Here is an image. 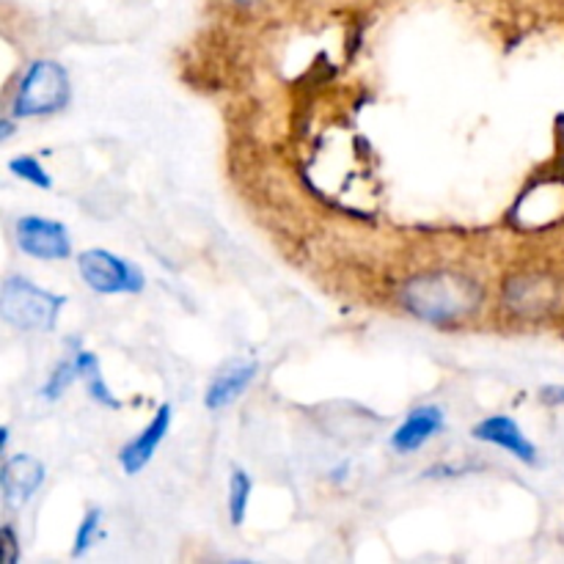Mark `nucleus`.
Segmentation results:
<instances>
[{
    "label": "nucleus",
    "mask_w": 564,
    "mask_h": 564,
    "mask_svg": "<svg viewBox=\"0 0 564 564\" xmlns=\"http://www.w3.org/2000/svg\"><path fill=\"white\" fill-rule=\"evenodd\" d=\"M485 286L457 270H427L400 286V303L408 314L430 325H452L477 314Z\"/></svg>",
    "instance_id": "nucleus-1"
},
{
    "label": "nucleus",
    "mask_w": 564,
    "mask_h": 564,
    "mask_svg": "<svg viewBox=\"0 0 564 564\" xmlns=\"http://www.w3.org/2000/svg\"><path fill=\"white\" fill-rule=\"evenodd\" d=\"M69 72L58 61L36 58L33 64H28V69L17 80V88L9 102V113L14 119L53 116L69 105Z\"/></svg>",
    "instance_id": "nucleus-2"
},
{
    "label": "nucleus",
    "mask_w": 564,
    "mask_h": 564,
    "mask_svg": "<svg viewBox=\"0 0 564 564\" xmlns=\"http://www.w3.org/2000/svg\"><path fill=\"white\" fill-rule=\"evenodd\" d=\"M66 297L33 284L25 275H9L0 286V314L6 323L25 334H50L58 325Z\"/></svg>",
    "instance_id": "nucleus-3"
},
{
    "label": "nucleus",
    "mask_w": 564,
    "mask_h": 564,
    "mask_svg": "<svg viewBox=\"0 0 564 564\" xmlns=\"http://www.w3.org/2000/svg\"><path fill=\"white\" fill-rule=\"evenodd\" d=\"M77 270L97 295H138L147 286V275L135 262L105 248L83 251L77 257Z\"/></svg>",
    "instance_id": "nucleus-4"
},
{
    "label": "nucleus",
    "mask_w": 564,
    "mask_h": 564,
    "mask_svg": "<svg viewBox=\"0 0 564 564\" xmlns=\"http://www.w3.org/2000/svg\"><path fill=\"white\" fill-rule=\"evenodd\" d=\"M14 240L25 257L42 259V262H61L72 257L69 229L61 220L22 215L14 224Z\"/></svg>",
    "instance_id": "nucleus-5"
},
{
    "label": "nucleus",
    "mask_w": 564,
    "mask_h": 564,
    "mask_svg": "<svg viewBox=\"0 0 564 564\" xmlns=\"http://www.w3.org/2000/svg\"><path fill=\"white\" fill-rule=\"evenodd\" d=\"M556 303H560V286L551 275H512L505 284V306H510L518 317H545Z\"/></svg>",
    "instance_id": "nucleus-6"
},
{
    "label": "nucleus",
    "mask_w": 564,
    "mask_h": 564,
    "mask_svg": "<svg viewBox=\"0 0 564 564\" xmlns=\"http://www.w3.org/2000/svg\"><path fill=\"white\" fill-rule=\"evenodd\" d=\"M47 468L33 455H14L6 457L3 471H0V490H3V505L9 510H20L36 496V490L44 485Z\"/></svg>",
    "instance_id": "nucleus-7"
},
{
    "label": "nucleus",
    "mask_w": 564,
    "mask_h": 564,
    "mask_svg": "<svg viewBox=\"0 0 564 564\" xmlns=\"http://www.w3.org/2000/svg\"><path fill=\"white\" fill-rule=\"evenodd\" d=\"M171 422H174V408L165 402V405H160L158 411H154V416L149 419L147 427H143L130 444H124V449L119 452V466L127 477H135V474H141L143 468L152 463L160 444H163L165 435H169Z\"/></svg>",
    "instance_id": "nucleus-8"
},
{
    "label": "nucleus",
    "mask_w": 564,
    "mask_h": 564,
    "mask_svg": "<svg viewBox=\"0 0 564 564\" xmlns=\"http://www.w3.org/2000/svg\"><path fill=\"white\" fill-rule=\"evenodd\" d=\"M471 435L477 441H485V444L499 446V449H505L507 455L527 463V466H534V463H538V446H534V441L523 433V427L516 422V419L505 416V413H499V416H488L479 424H474Z\"/></svg>",
    "instance_id": "nucleus-9"
},
{
    "label": "nucleus",
    "mask_w": 564,
    "mask_h": 564,
    "mask_svg": "<svg viewBox=\"0 0 564 564\" xmlns=\"http://www.w3.org/2000/svg\"><path fill=\"white\" fill-rule=\"evenodd\" d=\"M446 416L444 408L438 405H419L413 408L411 413L405 416V422L394 430L391 435V449L397 455H413V452L424 449L435 435L444 430Z\"/></svg>",
    "instance_id": "nucleus-10"
},
{
    "label": "nucleus",
    "mask_w": 564,
    "mask_h": 564,
    "mask_svg": "<svg viewBox=\"0 0 564 564\" xmlns=\"http://www.w3.org/2000/svg\"><path fill=\"white\" fill-rule=\"evenodd\" d=\"M259 375L257 361H240L229 364L226 369H220L213 378V383L207 386V394H204V405L207 411H226L229 405H235Z\"/></svg>",
    "instance_id": "nucleus-11"
},
{
    "label": "nucleus",
    "mask_w": 564,
    "mask_h": 564,
    "mask_svg": "<svg viewBox=\"0 0 564 564\" xmlns=\"http://www.w3.org/2000/svg\"><path fill=\"white\" fill-rule=\"evenodd\" d=\"M77 364H80V380L86 383L88 397H91L97 405L113 408V411H121V400L108 389L102 378V367H99V358L88 350H77Z\"/></svg>",
    "instance_id": "nucleus-12"
},
{
    "label": "nucleus",
    "mask_w": 564,
    "mask_h": 564,
    "mask_svg": "<svg viewBox=\"0 0 564 564\" xmlns=\"http://www.w3.org/2000/svg\"><path fill=\"white\" fill-rule=\"evenodd\" d=\"M253 482L248 477V471L235 468L229 477V521L231 527H242L248 516V505H251Z\"/></svg>",
    "instance_id": "nucleus-13"
},
{
    "label": "nucleus",
    "mask_w": 564,
    "mask_h": 564,
    "mask_svg": "<svg viewBox=\"0 0 564 564\" xmlns=\"http://www.w3.org/2000/svg\"><path fill=\"white\" fill-rule=\"evenodd\" d=\"M75 380H80V364H77V352L75 356H64L58 364L53 367V372H50L47 383L42 386V397L44 400L55 402L64 397V391L69 389Z\"/></svg>",
    "instance_id": "nucleus-14"
},
{
    "label": "nucleus",
    "mask_w": 564,
    "mask_h": 564,
    "mask_svg": "<svg viewBox=\"0 0 564 564\" xmlns=\"http://www.w3.org/2000/svg\"><path fill=\"white\" fill-rule=\"evenodd\" d=\"M9 171L17 176V180L39 187V191H53V176H50V171L44 169V165L39 163L33 154H20V158H11Z\"/></svg>",
    "instance_id": "nucleus-15"
},
{
    "label": "nucleus",
    "mask_w": 564,
    "mask_h": 564,
    "mask_svg": "<svg viewBox=\"0 0 564 564\" xmlns=\"http://www.w3.org/2000/svg\"><path fill=\"white\" fill-rule=\"evenodd\" d=\"M99 527H102V510L94 507L86 512V518L80 521L75 532V545H72V556H86L91 551V545L99 540Z\"/></svg>",
    "instance_id": "nucleus-16"
},
{
    "label": "nucleus",
    "mask_w": 564,
    "mask_h": 564,
    "mask_svg": "<svg viewBox=\"0 0 564 564\" xmlns=\"http://www.w3.org/2000/svg\"><path fill=\"white\" fill-rule=\"evenodd\" d=\"M0 543H3V562L17 564V560H20V540H17V532L11 523H6V527L0 529Z\"/></svg>",
    "instance_id": "nucleus-17"
},
{
    "label": "nucleus",
    "mask_w": 564,
    "mask_h": 564,
    "mask_svg": "<svg viewBox=\"0 0 564 564\" xmlns=\"http://www.w3.org/2000/svg\"><path fill=\"white\" fill-rule=\"evenodd\" d=\"M11 135H14V116H11V119L0 121V141H9Z\"/></svg>",
    "instance_id": "nucleus-18"
},
{
    "label": "nucleus",
    "mask_w": 564,
    "mask_h": 564,
    "mask_svg": "<svg viewBox=\"0 0 564 564\" xmlns=\"http://www.w3.org/2000/svg\"><path fill=\"white\" fill-rule=\"evenodd\" d=\"M9 452V427L0 430V455H6Z\"/></svg>",
    "instance_id": "nucleus-19"
},
{
    "label": "nucleus",
    "mask_w": 564,
    "mask_h": 564,
    "mask_svg": "<svg viewBox=\"0 0 564 564\" xmlns=\"http://www.w3.org/2000/svg\"><path fill=\"white\" fill-rule=\"evenodd\" d=\"M543 400H545V402H562V400H564V391H562V394H554V391L543 389Z\"/></svg>",
    "instance_id": "nucleus-20"
},
{
    "label": "nucleus",
    "mask_w": 564,
    "mask_h": 564,
    "mask_svg": "<svg viewBox=\"0 0 564 564\" xmlns=\"http://www.w3.org/2000/svg\"><path fill=\"white\" fill-rule=\"evenodd\" d=\"M235 3H240V6H253V3H259V0H235Z\"/></svg>",
    "instance_id": "nucleus-21"
}]
</instances>
